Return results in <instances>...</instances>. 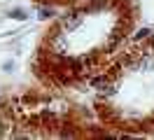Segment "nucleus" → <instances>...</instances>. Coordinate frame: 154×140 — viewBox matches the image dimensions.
<instances>
[{
  "label": "nucleus",
  "instance_id": "nucleus-2",
  "mask_svg": "<svg viewBox=\"0 0 154 140\" xmlns=\"http://www.w3.org/2000/svg\"><path fill=\"white\" fill-rule=\"evenodd\" d=\"M89 84L105 129L154 135V33L119 51Z\"/></svg>",
  "mask_w": 154,
  "mask_h": 140
},
{
  "label": "nucleus",
  "instance_id": "nucleus-1",
  "mask_svg": "<svg viewBox=\"0 0 154 140\" xmlns=\"http://www.w3.org/2000/svg\"><path fill=\"white\" fill-rule=\"evenodd\" d=\"M135 21L133 0H87L66 7L42 30L30 70L47 89L82 86L119 54Z\"/></svg>",
  "mask_w": 154,
  "mask_h": 140
},
{
  "label": "nucleus",
  "instance_id": "nucleus-3",
  "mask_svg": "<svg viewBox=\"0 0 154 140\" xmlns=\"http://www.w3.org/2000/svg\"><path fill=\"white\" fill-rule=\"evenodd\" d=\"M35 5H40V7H75V5H79V2H87V0H33Z\"/></svg>",
  "mask_w": 154,
  "mask_h": 140
},
{
  "label": "nucleus",
  "instance_id": "nucleus-4",
  "mask_svg": "<svg viewBox=\"0 0 154 140\" xmlns=\"http://www.w3.org/2000/svg\"><path fill=\"white\" fill-rule=\"evenodd\" d=\"M12 17H14V19H26V14H23L21 9H14V12H12Z\"/></svg>",
  "mask_w": 154,
  "mask_h": 140
}]
</instances>
